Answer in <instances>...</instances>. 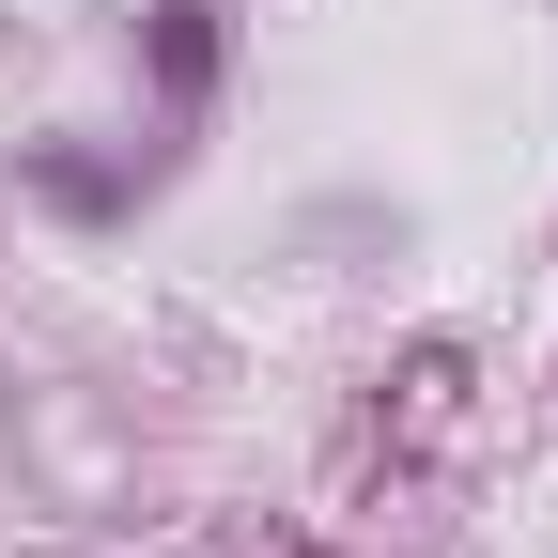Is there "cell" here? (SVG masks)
Instances as JSON below:
<instances>
[{
	"label": "cell",
	"mask_w": 558,
	"mask_h": 558,
	"mask_svg": "<svg viewBox=\"0 0 558 558\" xmlns=\"http://www.w3.org/2000/svg\"><path fill=\"white\" fill-rule=\"evenodd\" d=\"M202 78H218V16H202V0H156V94L186 109Z\"/></svg>",
	"instance_id": "6da1fadb"
}]
</instances>
